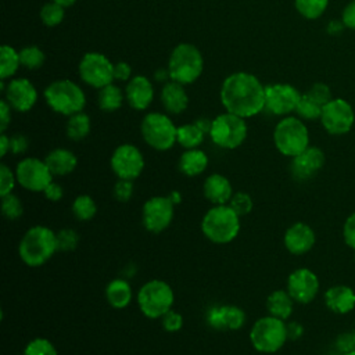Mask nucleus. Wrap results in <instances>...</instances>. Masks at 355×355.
I'll return each instance as SVG.
<instances>
[{
	"label": "nucleus",
	"instance_id": "1",
	"mask_svg": "<svg viewBox=\"0 0 355 355\" xmlns=\"http://www.w3.org/2000/svg\"><path fill=\"white\" fill-rule=\"evenodd\" d=\"M220 101L227 112L251 118L265 108V87L254 75L236 72L223 80Z\"/></svg>",
	"mask_w": 355,
	"mask_h": 355
},
{
	"label": "nucleus",
	"instance_id": "2",
	"mask_svg": "<svg viewBox=\"0 0 355 355\" xmlns=\"http://www.w3.org/2000/svg\"><path fill=\"white\" fill-rule=\"evenodd\" d=\"M57 251V232L46 225L31 226L18 243V257L29 268L43 266Z\"/></svg>",
	"mask_w": 355,
	"mask_h": 355
},
{
	"label": "nucleus",
	"instance_id": "3",
	"mask_svg": "<svg viewBox=\"0 0 355 355\" xmlns=\"http://www.w3.org/2000/svg\"><path fill=\"white\" fill-rule=\"evenodd\" d=\"M201 232L214 244L225 245L237 239L241 229V216L229 205H212L201 218Z\"/></svg>",
	"mask_w": 355,
	"mask_h": 355
},
{
	"label": "nucleus",
	"instance_id": "4",
	"mask_svg": "<svg viewBox=\"0 0 355 355\" xmlns=\"http://www.w3.org/2000/svg\"><path fill=\"white\" fill-rule=\"evenodd\" d=\"M252 348L259 354H275L288 341L287 323L272 315L258 318L248 333Z\"/></svg>",
	"mask_w": 355,
	"mask_h": 355
},
{
	"label": "nucleus",
	"instance_id": "5",
	"mask_svg": "<svg viewBox=\"0 0 355 355\" xmlns=\"http://www.w3.org/2000/svg\"><path fill=\"white\" fill-rule=\"evenodd\" d=\"M136 304L146 318L161 319L173 308V288L169 283L161 279L147 280L136 293Z\"/></svg>",
	"mask_w": 355,
	"mask_h": 355
},
{
	"label": "nucleus",
	"instance_id": "6",
	"mask_svg": "<svg viewBox=\"0 0 355 355\" xmlns=\"http://www.w3.org/2000/svg\"><path fill=\"white\" fill-rule=\"evenodd\" d=\"M273 143L280 154L293 158L309 147L308 128L300 118L284 116L275 126Z\"/></svg>",
	"mask_w": 355,
	"mask_h": 355
},
{
	"label": "nucleus",
	"instance_id": "7",
	"mask_svg": "<svg viewBox=\"0 0 355 355\" xmlns=\"http://www.w3.org/2000/svg\"><path fill=\"white\" fill-rule=\"evenodd\" d=\"M202 72V55L200 50L189 43L178 44L168 62V75L173 82L187 85L194 82Z\"/></svg>",
	"mask_w": 355,
	"mask_h": 355
},
{
	"label": "nucleus",
	"instance_id": "8",
	"mask_svg": "<svg viewBox=\"0 0 355 355\" xmlns=\"http://www.w3.org/2000/svg\"><path fill=\"white\" fill-rule=\"evenodd\" d=\"M44 98L51 110L68 116L82 112L86 104V97L82 89L67 79L53 82L44 90Z\"/></svg>",
	"mask_w": 355,
	"mask_h": 355
},
{
	"label": "nucleus",
	"instance_id": "9",
	"mask_svg": "<svg viewBox=\"0 0 355 355\" xmlns=\"http://www.w3.org/2000/svg\"><path fill=\"white\" fill-rule=\"evenodd\" d=\"M140 130L144 141L157 151L171 150L176 143L178 128L165 114H147L141 121Z\"/></svg>",
	"mask_w": 355,
	"mask_h": 355
},
{
	"label": "nucleus",
	"instance_id": "10",
	"mask_svg": "<svg viewBox=\"0 0 355 355\" xmlns=\"http://www.w3.org/2000/svg\"><path fill=\"white\" fill-rule=\"evenodd\" d=\"M208 135L215 146L225 150H234L240 147L247 137V123L244 118L225 112L212 119Z\"/></svg>",
	"mask_w": 355,
	"mask_h": 355
},
{
	"label": "nucleus",
	"instance_id": "11",
	"mask_svg": "<svg viewBox=\"0 0 355 355\" xmlns=\"http://www.w3.org/2000/svg\"><path fill=\"white\" fill-rule=\"evenodd\" d=\"M18 184L32 193H43L54 180V175L49 169L44 159L36 157H25L15 166Z\"/></svg>",
	"mask_w": 355,
	"mask_h": 355
},
{
	"label": "nucleus",
	"instance_id": "12",
	"mask_svg": "<svg viewBox=\"0 0 355 355\" xmlns=\"http://www.w3.org/2000/svg\"><path fill=\"white\" fill-rule=\"evenodd\" d=\"M175 216V205L168 196H153L147 198L141 208V220L147 232L159 234L165 232Z\"/></svg>",
	"mask_w": 355,
	"mask_h": 355
},
{
	"label": "nucleus",
	"instance_id": "13",
	"mask_svg": "<svg viewBox=\"0 0 355 355\" xmlns=\"http://www.w3.org/2000/svg\"><path fill=\"white\" fill-rule=\"evenodd\" d=\"M110 165L116 179L136 180L144 171V155L133 144L118 146L110 158Z\"/></svg>",
	"mask_w": 355,
	"mask_h": 355
},
{
	"label": "nucleus",
	"instance_id": "14",
	"mask_svg": "<svg viewBox=\"0 0 355 355\" xmlns=\"http://www.w3.org/2000/svg\"><path fill=\"white\" fill-rule=\"evenodd\" d=\"M320 122L324 130L330 135L348 133L355 122V112L352 105L344 98H331L323 105Z\"/></svg>",
	"mask_w": 355,
	"mask_h": 355
},
{
	"label": "nucleus",
	"instance_id": "15",
	"mask_svg": "<svg viewBox=\"0 0 355 355\" xmlns=\"http://www.w3.org/2000/svg\"><path fill=\"white\" fill-rule=\"evenodd\" d=\"M320 288L318 275L309 268L294 269L286 282V290L297 304L306 305L312 302Z\"/></svg>",
	"mask_w": 355,
	"mask_h": 355
},
{
	"label": "nucleus",
	"instance_id": "16",
	"mask_svg": "<svg viewBox=\"0 0 355 355\" xmlns=\"http://www.w3.org/2000/svg\"><path fill=\"white\" fill-rule=\"evenodd\" d=\"M79 75L87 85L101 89L112 82L114 65L100 53H87L80 60Z\"/></svg>",
	"mask_w": 355,
	"mask_h": 355
},
{
	"label": "nucleus",
	"instance_id": "17",
	"mask_svg": "<svg viewBox=\"0 0 355 355\" xmlns=\"http://www.w3.org/2000/svg\"><path fill=\"white\" fill-rule=\"evenodd\" d=\"M301 98L300 92L287 83L265 86V108L275 115H288L295 111Z\"/></svg>",
	"mask_w": 355,
	"mask_h": 355
},
{
	"label": "nucleus",
	"instance_id": "18",
	"mask_svg": "<svg viewBox=\"0 0 355 355\" xmlns=\"http://www.w3.org/2000/svg\"><path fill=\"white\" fill-rule=\"evenodd\" d=\"M326 155L322 148L309 146L302 153L291 158L290 172L291 176L298 182H305L316 176L324 166Z\"/></svg>",
	"mask_w": 355,
	"mask_h": 355
},
{
	"label": "nucleus",
	"instance_id": "19",
	"mask_svg": "<svg viewBox=\"0 0 355 355\" xmlns=\"http://www.w3.org/2000/svg\"><path fill=\"white\" fill-rule=\"evenodd\" d=\"M207 323L215 330H240L247 320L245 312L239 305H212L207 312Z\"/></svg>",
	"mask_w": 355,
	"mask_h": 355
},
{
	"label": "nucleus",
	"instance_id": "20",
	"mask_svg": "<svg viewBox=\"0 0 355 355\" xmlns=\"http://www.w3.org/2000/svg\"><path fill=\"white\" fill-rule=\"evenodd\" d=\"M316 243L313 227L305 222H294L283 234V245L293 255H304L309 252Z\"/></svg>",
	"mask_w": 355,
	"mask_h": 355
},
{
	"label": "nucleus",
	"instance_id": "21",
	"mask_svg": "<svg viewBox=\"0 0 355 355\" xmlns=\"http://www.w3.org/2000/svg\"><path fill=\"white\" fill-rule=\"evenodd\" d=\"M6 97L14 110L26 112L35 105L37 93L28 79H12L7 86Z\"/></svg>",
	"mask_w": 355,
	"mask_h": 355
},
{
	"label": "nucleus",
	"instance_id": "22",
	"mask_svg": "<svg viewBox=\"0 0 355 355\" xmlns=\"http://www.w3.org/2000/svg\"><path fill=\"white\" fill-rule=\"evenodd\" d=\"M202 194L212 205L229 204L234 194L232 182L222 173H209L202 182Z\"/></svg>",
	"mask_w": 355,
	"mask_h": 355
},
{
	"label": "nucleus",
	"instance_id": "23",
	"mask_svg": "<svg viewBox=\"0 0 355 355\" xmlns=\"http://www.w3.org/2000/svg\"><path fill=\"white\" fill-rule=\"evenodd\" d=\"M323 301L333 313L345 315L355 308V291L347 284H336L324 291Z\"/></svg>",
	"mask_w": 355,
	"mask_h": 355
},
{
	"label": "nucleus",
	"instance_id": "24",
	"mask_svg": "<svg viewBox=\"0 0 355 355\" xmlns=\"http://www.w3.org/2000/svg\"><path fill=\"white\" fill-rule=\"evenodd\" d=\"M154 97V89L151 82L141 75L130 79L126 86V98L130 107L135 110H146Z\"/></svg>",
	"mask_w": 355,
	"mask_h": 355
},
{
	"label": "nucleus",
	"instance_id": "25",
	"mask_svg": "<svg viewBox=\"0 0 355 355\" xmlns=\"http://www.w3.org/2000/svg\"><path fill=\"white\" fill-rule=\"evenodd\" d=\"M108 305L114 309L128 308L135 297L133 287L125 277H115L108 282L104 291Z\"/></svg>",
	"mask_w": 355,
	"mask_h": 355
},
{
	"label": "nucleus",
	"instance_id": "26",
	"mask_svg": "<svg viewBox=\"0 0 355 355\" xmlns=\"http://www.w3.org/2000/svg\"><path fill=\"white\" fill-rule=\"evenodd\" d=\"M49 169L55 176H67L78 166V157L68 148L58 147L51 150L44 158Z\"/></svg>",
	"mask_w": 355,
	"mask_h": 355
},
{
	"label": "nucleus",
	"instance_id": "27",
	"mask_svg": "<svg viewBox=\"0 0 355 355\" xmlns=\"http://www.w3.org/2000/svg\"><path fill=\"white\" fill-rule=\"evenodd\" d=\"M208 164H209V158L205 151L200 148H190V150H184L180 154L178 161V168L184 176L196 178L205 172V169L208 168Z\"/></svg>",
	"mask_w": 355,
	"mask_h": 355
},
{
	"label": "nucleus",
	"instance_id": "28",
	"mask_svg": "<svg viewBox=\"0 0 355 355\" xmlns=\"http://www.w3.org/2000/svg\"><path fill=\"white\" fill-rule=\"evenodd\" d=\"M161 101L164 108L171 114H180L187 108L189 97L183 86L178 82H169L162 87Z\"/></svg>",
	"mask_w": 355,
	"mask_h": 355
},
{
	"label": "nucleus",
	"instance_id": "29",
	"mask_svg": "<svg viewBox=\"0 0 355 355\" xmlns=\"http://www.w3.org/2000/svg\"><path fill=\"white\" fill-rule=\"evenodd\" d=\"M265 304L269 315L287 320L293 315L295 301L293 300V297L288 294L286 288H277V290H273L266 297Z\"/></svg>",
	"mask_w": 355,
	"mask_h": 355
},
{
	"label": "nucleus",
	"instance_id": "30",
	"mask_svg": "<svg viewBox=\"0 0 355 355\" xmlns=\"http://www.w3.org/2000/svg\"><path fill=\"white\" fill-rule=\"evenodd\" d=\"M205 133L196 123H184L178 126L176 143H179L184 150L198 148L204 141Z\"/></svg>",
	"mask_w": 355,
	"mask_h": 355
},
{
	"label": "nucleus",
	"instance_id": "31",
	"mask_svg": "<svg viewBox=\"0 0 355 355\" xmlns=\"http://www.w3.org/2000/svg\"><path fill=\"white\" fill-rule=\"evenodd\" d=\"M71 211L76 220L89 222L97 214V204L92 196L79 194L78 197L73 198V201L71 204Z\"/></svg>",
	"mask_w": 355,
	"mask_h": 355
},
{
	"label": "nucleus",
	"instance_id": "32",
	"mask_svg": "<svg viewBox=\"0 0 355 355\" xmlns=\"http://www.w3.org/2000/svg\"><path fill=\"white\" fill-rule=\"evenodd\" d=\"M90 133V118L85 112H76L69 116L67 122V136L73 140L79 141L83 140Z\"/></svg>",
	"mask_w": 355,
	"mask_h": 355
},
{
	"label": "nucleus",
	"instance_id": "33",
	"mask_svg": "<svg viewBox=\"0 0 355 355\" xmlns=\"http://www.w3.org/2000/svg\"><path fill=\"white\" fill-rule=\"evenodd\" d=\"M122 100H123V96H122L121 89L118 86L110 83V85L101 87V90H100L98 107L103 111L112 112L122 105Z\"/></svg>",
	"mask_w": 355,
	"mask_h": 355
},
{
	"label": "nucleus",
	"instance_id": "34",
	"mask_svg": "<svg viewBox=\"0 0 355 355\" xmlns=\"http://www.w3.org/2000/svg\"><path fill=\"white\" fill-rule=\"evenodd\" d=\"M19 53H17L11 46H1L0 49V76L6 79L14 75L19 67Z\"/></svg>",
	"mask_w": 355,
	"mask_h": 355
},
{
	"label": "nucleus",
	"instance_id": "35",
	"mask_svg": "<svg viewBox=\"0 0 355 355\" xmlns=\"http://www.w3.org/2000/svg\"><path fill=\"white\" fill-rule=\"evenodd\" d=\"M0 208L3 216L8 220H17L24 214V202L21 197L17 196L14 191L1 197Z\"/></svg>",
	"mask_w": 355,
	"mask_h": 355
},
{
	"label": "nucleus",
	"instance_id": "36",
	"mask_svg": "<svg viewBox=\"0 0 355 355\" xmlns=\"http://www.w3.org/2000/svg\"><path fill=\"white\" fill-rule=\"evenodd\" d=\"M322 110H323V105L319 104L316 100H313L311 96H308L305 93V94H301V98L298 101L295 112L302 119L313 121V119H320Z\"/></svg>",
	"mask_w": 355,
	"mask_h": 355
},
{
	"label": "nucleus",
	"instance_id": "37",
	"mask_svg": "<svg viewBox=\"0 0 355 355\" xmlns=\"http://www.w3.org/2000/svg\"><path fill=\"white\" fill-rule=\"evenodd\" d=\"M294 3L297 11L302 17L308 19H316L327 8L329 0H294Z\"/></svg>",
	"mask_w": 355,
	"mask_h": 355
},
{
	"label": "nucleus",
	"instance_id": "38",
	"mask_svg": "<svg viewBox=\"0 0 355 355\" xmlns=\"http://www.w3.org/2000/svg\"><path fill=\"white\" fill-rule=\"evenodd\" d=\"M22 355H58L57 347L46 337H35L26 343Z\"/></svg>",
	"mask_w": 355,
	"mask_h": 355
},
{
	"label": "nucleus",
	"instance_id": "39",
	"mask_svg": "<svg viewBox=\"0 0 355 355\" xmlns=\"http://www.w3.org/2000/svg\"><path fill=\"white\" fill-rule=\"evenodd\" d=\"M19 61L28 69H37L44 62V54L39 47L28 46L19 51Z\"/></svg>",
	"mask_w": 355,
	"mask_h": 355
},
{
	"label": "nucleus",
	"instance_id": "40",
	"mask_svg": "<svg viewBox=\"0 0 355 355\" xmlns=\"http://www.w3.org/2000/svg\"><path fill=\"white\" fill-rule=\"evenodd\" d=\"M40 18L44 25L55 26L64 19V7L54 1L47 3L40 10Z\"/></svg>",
	"mask_w": 355,
	"mask_h": 355
},
{
	"label": "nucleus",
	"instance_id": "41",
	"mask_svg": "<svg viewBox=\"0 0 355 355\" xmlns=\"http://www.w3.org/2000/svg\"><path fill=\"white\" fill-rule=\"evenodd\" d=\"M229 205L243 218L252 211L254 200L247 191H234L229 201Z\"/></svg>",
	"mask_w": 355,
	"mask_h": 355
},
{
	"label": "nucleus",
	"instance_id": "42",
	"mask_svg": "<svg viewBox=\"0 0 355 355\" xmlns=\"http://www.w3.org/2000/svg\"><path fill=\"white\" fill-rule=\"evenodd\" d=\"M57 244L58 251L69 252L73 251L79 244V234L71 227H64L57 232Z\"/></svg>",
	"mask_w": 355,
	"mask_h": 355
},
{
	"label": "nucleus",
	"instance_id": "43",
	"mask_svg": "<svg viewBox=\"0 0 355 355\" xmlns=\"http://www.w3.org/2000/svg\"><path fill=\"white\" fill-rule=\"evenodd\" d=\"M17 176L15 171H12L7 164L0 165V197L12 193L14 187L17 184Z\"/></svg>",
	"mask_w": 355,
	"mask_h": 355
},
{
	"label": "nucleus",
	"instance_id": "44",
	"mask_svg": "<svg viewBox=\"0 0 355 355\" xmlns=\"http://www.w3.org/2000/svg\"><path fill=\"white\" fill-rule=\"evenodd\" d=\"M135 180L128 179H116L112 187V194L116 201L119 202H128L135 193Z\"/></svg>",
	"mask_w": 355,
	"mask_h": 355
},
{
	"label": "nucleus",
	"instance_id": "45",
	"mask_svg": "<svg viewBox=\"0 0 355 355\" xmlns=\"http://www.w3.org/2000/svg\"><path fill=\"white\" fill-rule=\"evenodd\" d=\"M184 319L183 315L178 311H175L173 308L171 311H168L162 318H161V326L165 331L168 333H176L183 327Z\"/></svg>",
	"mask_w": 355,
	"mask_h": 355
},
{
	"label": "nucleus",
	"instance_id": "46",
	"mask_svg": "<svg viewBox=\"0 0 355 355\" xmlns=\"http://www.w3.org/2000/svg\"><path fill=\"white\" fill-rule=\"evenodd\" d=\"M306 94L311 96L313 100H316L322 105L327 104L333 98L330 87L327 85H324V83H315V85H312L311 89L306 92Z\"/></svg>",
	"mask_w": 355,
	"mask_h": 355
},
{
	"label": "nucleus",
	"instance_id": "47",
	"mask_svg": "<svg viewBox=\"0 0 355 355\" xmlns=\"http://www.w3.org/2000/svg\"><path fill=\"white\" fill-rule=\"evenodd\" d=\"M344 243L355 251V211L347 216L343 225Z\"/></svg>",
	"mask_w": 355,
	"mask_h": 355
},
{
	"label": "nucleus",
	"instance_id": "48",
	"mask_svg": "<svg viewBox=\"0 0 355 355\" xmlns=\"http://www.w3.org/2000/svg\"><path fill=\"white\" fill-rule=\"evenodd\" d=\"M43 196H44L49 201H51V202H58V201L62 200V197H64V189H62V186H61L58 182L53 180V182L44 189Z\"/></svg>",
	"mask_w": 355,
	"mask_h": 355
},
{
	"label": "nucleus",
	"instance_id": "49",
	"mask_svg": "<svg viewBox=\"0 0 355 355\" xmlns=\"http://www.w3.org/2000/svg\"><path fill=\"white\" fill-rule=\"evenodd\" d=\"M341 22L345 28L355 29V0H352L349 4L345 6L341 17Z\"/></svg>",
	"mask_w": 355,
	"mask_h": 355
},
{
	"label": "nucleus",
	"instance_id": "50",
	"mask_svg": "<svg viewBox=\"0 0 355 355\" xmlns=\"http://www.w3.org/2000/svg\"><path fill=\"white\" fill-rule=\"evenodd\" d=\"M28 139L24 135H14L11 136V148L10 153L12 154H22L28 150Z\"/></svg>",
	"mask_w": 355,
	"mask_h": 355
},
{
	"label": "nucleus",
	"instance_id": "51",
	"mask_svg": "<svg viewBox=\"0 0 355 355\" xmlns=\"http://www.w3.org/2000/svg\"><path fill=\"white\" fill-rule=\"evenodd\" d=\"M11 121V105L8 104V101L1 100L0 101V132L4 133L8 123Z\"/></svg>",
	"mask_w": 355,
	"mask_h": 355
},
{
	"label": "nucleus",
	"instance_id": "52",
	"mask_svg": "<svg viewBox=\"0 0 355 355\" xmlns=\"http://www.w3.org/2000/svg\"><path fill=\"white\" fill-rule=\"evenodd\" d=\"M287 336H288V340H291V341L300 340L304 336V326L295 320L288 322L287 323Z\"/></svg>",
	"mask_w": 355,
	"mask_h": 355
},
{
	"label": "nucleus",
	"instance_id": "53",
	"mask_svg": "<svg viewBox=\"0 0 355 355\" xmlns=\"http://www.w3.org/2000/svg\"><path fill=\"white\" fill-rule=\"evenodd\" d=\"M336 345H337V348L341 351V354L354 349V348H355V344H354L352 333H351V334H341L340 337H337Z\"/></svg>",
	"mask_w": 355,
	"mask_h": 355
},
{
	"label": "nucleus",
	"instance_id": "54",
	"mask_svg": "<svg viewBox=\"0 0 355 355\" xmlns=\"http://www.w3.org/2000/svg\"><path fill=\"white\" fill-rule=\"evenodd\" d=\"M130 73H132V69H130L129 64L118 62L116 65H114V79L126 80V79H129Z\"/></svg>",
	"mask_w": 355,
	"mask_h": 355
},
{
	"label": "nucleus",
	"instance_id": "55",
	"mask_svg": "<svg viewBox=\"0 0 355 355\" xmlns=\"http://www.w3.org/2000/svg\"><path fill=\"white\" fill-rule=\"evenodd\" d=\"M10 148H11V137H8L4 132L0 135V157L4 158L7 153H10Z\"/></svg>",
	"mask_w": 355,
	"mask_h": 355
},
{
	"label": "nucleus",
	"instance_id": "56",
	"mask_svg": "<svg viewBox=\"0 0 355 355\" xmlns=\"http://www.w3.org/2000/svg\"><path fill=\"white\" fill-rule=\"evenodd\" d=\"M204 133H209V129H211V125H212V121L207 119V118H200L194 122Z\"/></svg>",
	"mask_w": 355,
	"mask_h": 355
},
{
	"label": "nucleus",
	"instance_id": "57",
	"mask_svg": "<svg viewBox=\"0 0 355 355\" xmlns=\"http://www.w3.org/2000/svg\"><path fill=\"white\" fill-rule=\"evenodd\" d=\"M166 196H168V198L173 202L175 207L182 202V193H180L179 190H172V191H169Z\"/></svg>",
	"mask_w": 355,
	"mask_h": 355
},
{
	"label": "nucleus",
	"instance_id": "58",
	"mask_svg": "<svg viewBox=\"0 0 355 355\" xmlns=\"http://www.w3.org/2000/svg\"><path fill=\"white\" fill-rule=\"evenodd\" d=\"M54 3H57V4H60V6H62V7H69V6H72L76 0H53Z\"/></svg>",
	"mask_w": 355,
	"mask_h": 355
},
{
	"label": "nucleus",
	"instance_id": "59",
	"mask_svg": "<svg viewBox=\"0 0 355 355\" xmlns=\"http://www.w3.org/2000/svg\"><path fill=\"white\" fill-rule=\"evenodd\" d=\"M336 22H337V21H331V24L329 25V32H330V33H336V32H338V31L341 29V26L337 25Z\"/></svg>",
	"mask_w": 355,
	"mask_h": 355
},
{
	"label": "nucleus",
	"instance_id": "60",
	"mask_svg": "<svg viewBox=\"0 0 355 355\" xmlns=\"http://www.w3.org/2000/svg\"><path fill=\"white\" fill-rule=\"evenodd\" d=\"M341 355H355V348L351 349V351H347V352H343Z\"/></svg>",
	"mask_w": 355,
	"mask_h": 355
},
{
	"label": "nucleus",
	"instance_id": "61",
	"mask_svg": "<svg viewBox=\"0 0 355 355\" xmlns=\"http://www.w3.org/2000/svg\"><path fill=\"white\" fill-rule=\"evenodd\" d=\"M352 338H354V344H355V329H354V331H352Z\"/></svg>",
	"mask_w": 355,
	"mask_h": 355
},
{
	"label": "nucleus",
	"instance_id": "62",
	"mask_svg": "<svg viewBox=\"0 0 355 355\" xmlns=\"http://www.w3.org/2000/svg\"><path fill=\"white\" fill-rule=\"evenodd\" d=\"M354 252H355V251H354Z\"/></svg>",
	"mask_w": 355,
	"mask_h": 355
}]
</instances>
